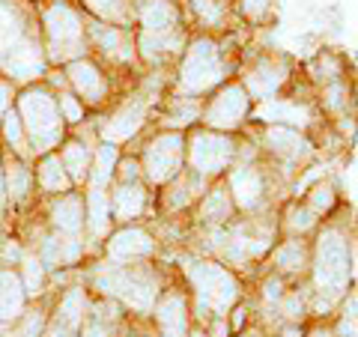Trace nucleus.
Listing matches in <instances>:
<instances>
[{"instance_id": "obj_2", "label": "nucleus", "mask_w": 358, "mask_h": 337, "mask_svg": "<svg viewBox=\"0 0 358 337\" xmlns=\"http://www.w3.org/2000/svg\"><path fill=\"white\" fill-rule=\"evenodd\" d=\"M301 72L320 122L338 134L341 147H352L358 141V75L352 60L341 48H320L301 63Z\"/></svg>"}, {"instance_id": "obj_14", "label": "nucleus", "mask_w": 358, "mask_h": 337, "mask_svg": "<svg viewBox=\"0 0 358 337\" xmlns=\"http://www.w3.org/2000/svg\"><path fill=\"white\" fill-rule=\"evenodd\" d=\"M152 317L162 337H188L194 325V310H192V293H188L185 280L162 289V296L152 305Z\"/></svg>"}, {"instance_id": "obj_17", "label": "nucleus", "mask_w": 358, "mask_h": 337, "mask_svg": "<svg viewBox=\"0 0 358 337\" xmlns=\"http://www.w3.org/2000/svg\"><path fill=\"white\" fill-rule=\"evenodd\" d=\"M266 268H272L281 278L293 280H308L310 272V239H296V236H281L275 242V248L266 257Z\"/></svg>"}, {"instance_id": "obj_42", "label": "nucleus", "mask_w": 358, "mask_h": 337, "mask_svg": "<svg viewBox=\"0 0 358 337\" xmlns=\"http://www.w3.org/2000/svg\"><path fill=\"white\" fill-rule=\"evenodd\" d=\"M3 131H6V141L13 143V147H21L24 143V131H21V120L15 110H6L3 114Z\"/></svg>"}, {"instance_id": "obj_35", "label": "nucleus", "mask_w": 358, "mask_h": 337, "mask_svg": "<svg viewBox=\"0 0 358 337\" xmlns=\"http://www.w3.org/2000/svg\"><path fill=\"white\" fill-rule=\"evenodd\" d=\"M21 36H24V27H21L18 13L9 3H0V54L21 45Z\"/></svg>"}, {"instance_id": "obj_48", "label": "nucleus", "mask_w": 358, "mask_h": 337, "mask_svg": "<svg viewBox=\"0 0 358 337\" xmlns=\"http://www.w3.org/2000/svg\"><path fill=\"white\" fill-rule=\"evenodd\" d=\"M48 337H72V329H66V325H60V322H57V329H54Z\"/></svg>"}, {"instance_id": "obj_37", "label": "nucleus", "mask_w": 358, "mask_h": 337, "mask_svg": "<svg viewBox=\"0 0 358 337\" xmlns=\"http://www.w3.org/2000/svg\"><path fill=\"white\" fill-rule=\"evenodd\" d=\"M30 185H33V176L21 162H13L6 167V191H9V197L13 200H24Z\"/></svg>"}, {"instance_id": "obj_25", "label": "nucleus", "mask_w": 358, "mask_h": 337, "mask_svg": "<svg viewBox=\"0 0 358 337\" xmlns=\"http://www.w3.org/2000/svg\"><path fill=\"white\" fill-rule=\"evenodd\" d=\"M114 221L110 218V194L108 188H87L84 194V227L90 230L93 239H102L108 236V224Z\"/></svg>"}, {"instance_id": "obj_49", "label": "nucleus", "mask_w": 358, "mask_h": 337, "mask_svg": "<svg viewBox=\"0 0 358 337\" xmlns=\"http://www.w3.org/2000/svg\"><path fill=\"white\" fill-rule=\"evenodd\" d=\"M350 299L358 305V272H355V278H352V289H350Z\"/></svg>"}, {"instance_id": "obj_7", "label": "nucleus", "mask_w": 358, "mask_h": 337, "mask_svg": "<svg viewBox=\"0 0 358 337\" xmlns=\"http://www.w3.org/2000/svg\"><path fill=\"white\" fill-rule=\"evenodd\" d=\"M242 134L254 143L260 159L281 173L287 185H293L320 159V147L313 138L293 122H248Z\"/></svg>"}, {"instance_id": "obj_44", "label": "nucleus", "mask_w": 358, "mask_h": 337, "mask_svg": "<svg viewBox=\"0 0 358 337\" xmlns=\"http://www.w3.org/2000/svg\"><path fill=\"white\" fill-rule=\"evenodd\" d=\"M305 337H338V329H334V320H320L313 322L305 331Z\"/></svg>"}, {"instance_id": "obj_24", "label": "nucleus", "mask_w": 358, "mask_h": 337, "mask_svg": "<svg viewBox=\"0 0 358 337\" xmlns=\"http://www.w3.org/2000/svg\"><path fill=\"white\" fill-rule=\"evenodd\" d=\"M3 66L18 81H30V78H39L45 72V54L36 42H21L13 48V54L3 57Z\"/></svg>"}, {"instance_id": "obj_19", "label": "nucleus", "mask_w": 358, "mask_h": 337, "mask_svg": "<svg viewBox=\"0 0 358 337\" xmlns=\"http://www.w3.org/2000/svg\"><path fill=\"white\" fill-rule=\"evenodd\" d=\"M188 24L197 33H230L239 27L233 6L224 0H182Z\"/></svg>"}, {"instance_id": "obj_22", "label": "nucleus", "mask_w": 358, "mask_h": 337, "mask_svg": "<svg viewBox=\"0 0 358 337\" xmlns=\"http://www.w3.org/2000/svg\"><path fill=\"white\" fill-rule=\"evenodd\" d=\"M150 188L147 182H117L110 188V218L120 224H131L147 212Z\"/></svg>"}, {"instance_id": "obj_28", "label": "nucleus", "mask_w": 358, "mask_h": 337, "mask_svg": "<svg viewBox=\"0 0 358 337\" xmlns=\"http://www.w3.org/2000/svg\"><path fill=\"white\" fill-rule=\"evenodd\" d=\"M275 317L281 320L284 325H301L310 317V287L308 280H299L284 293V299L278 301Z\"/></svg>"}, {"instance_id": "obj_10", "label": "nucleus", "mask_w": 358, "mask_h": 337, "mask_svg": "<svg viewBox=\"0 0 358 337\" xmlns=\"http://www.w3.org/2000/svg\"><path fill=\"white\" fill-rule=\"evenodd\" d=\"M254 114V102L245 93V87L239 84V78L224 81L215 93H209L200 102V114L197 122L212 131H227V134H242L245 126L251 122Z\"/></svg>"}, {"instance_id": "obj_11", "label": "nucleus", "mask_w": 358, "mask_h": 337, "mask_svg": "<svg viewBox=\"0 0 358 337\" xmlns=\"http://www.w3.org/2000/svg\"><path fill=\"white\" fill-rule=\"evenodd\" d=\"M141 167L147 188H167L185 171V131L159 129L141 152Z\"/></svg>"}, {"instance_id": "obj_29", "label": "nucleus", "mask_w": 358, "mask_h": 337, "mask_svg": "<svg viewBox=\"0 0 358 337\" xmlns=\"http://www.w3.org/2000/svg\"><path fill=\"white\" fill-rule=\"evenodd\" d=\"M301 200L317 212V215L326 221V218H331L334 212H338L341 206H343V194H341V188H338V182L334 179H329V176H322V179H317L305 194H301Z\"/></svg>"}, {"instance_id": "obj_5", "label": "nucleus", "mask_w": 358, "mask_h": 337, "mask_svg": "<svg viewBox=\"0 0 358 337\" xmlns=\"http://www.w3.org/2000/svg\"><path fill=\"white\" fill-rule=\"evenodd\" d=\"M134 48L147 66L176 63L194 33L179 0H134Z\"/></svg>"}, {"instance_id": "obj_50", "label": "nucleus", "mask_w": 358, "mask_h": 337, "mask_svg": "<svg viewBox=\"0 0 358 337\" xmlns=\"http://www.w3.org/2000/svg\"><path fill=\"white\" fill-rule=\"evenodd\" d=\"M3 200H6V191H3V173H0V212H3Z\"/></svg>"}, {"instance_id": "obj_18", "label": "nucleus", "mask_w": 358, "mask_h": 337, "mask_svg": "<svg viewBox=\"0 0 358 337\" xmlns=\"http://www.w3.org/2000/svg\"><path fill=\"white\" fill-rule=\"evenodd\" d=\"M147 117H150V99H143V96L129 99L126 105H120L114 114L102 122V141L114 143V147L131 141L134 134L147 126Z\"/></svg>"}, {"instance_id": "obj_47", "label": "nucleus", "mask_w": 358, "mask_h": 337, "mask_svg": "<svg viewBox=\"0 0 358 337\" xmlns=\"http://www.w3.org/2000/svg\"><path fill=\"white\" fill-rule=\"evenodd\" d=\"M3 257H6V260H18V257H21L18 245H6V248H3Z\"/></svg>"}, {"instance_id": "obj_20", "label": "nucleus", "mask_w": 358, "mask_h": 337, "mask_svg": "<svg viewBox=\"0 0 358 337\" xmlns=\"http://www.w3.org/2000/svg\"><path fill=\"white\" fill-rule=\"evenodd\" d=\"M66 81L81 96V102L99 105V102H105V96H108V78L90 57H78L72 63H66Z\"/></svg>"}, {"instance_id": "obj_16", "label": "nucleus", "mask_w": 358, "mask_h": 337, "mask_svg": "<svg viewBox=\"0 0 358 337\" xmlns=\"http://www.w3.org/2000/svg\"><path fill=\"white\" fill-rule=\"evenodd\" d=\"M105 251H108L110 263L129 266V263H141V260H150V257L159 254V239H155L150 230L126 224V227H120L117 233L108 236Z\"/></svg>"}, {"instance_id": "obj_38", "label": "nucleus", "mask_w": 358, "mask_h": 337, "mask_svg": "<svg viewBox=\"0 0 358 337\" xmlns=\"http://www.w3.org/2000/svg\"><path fill=\"white\" fill-rule=\"evenodd\" d=\"M334 329L338 337H358V305L352 299H346L334 313Z\"/></svg>"}, {"instance_id": "obj_1", "label": "nucleus", "mask_w": 358, "mask_h": 337, "mask_svg": "<svg viewBox=\"0 0 358 337\" xmlns=\"http://www.w3.org/2000/svg\"><path fill=\"white\" fill-rule=\"evenodd\" d=\"M355 278V233L350 206H341L331 218L320 224L310 239V313L334 317L338 308L350 299Z\"/></svg>"}, {"instance_id": "obj_4", "label": "nucleus", "mask_w": 358, "mask_h": 337, "mask_svg": "<svg viewBox=\"0 0 358 337\" xmlns=\"http://www.w3.org/2000/svg\"><path fill=\"white\" fill-rule=\"evenodd\" d=\"M179 275L192 293V310H197V322L203 329L215 320H227L230 310L245 299L242 275L215 257L188 254L179 260Z\"/></svg>"}, {"instance_id": "obj_30", "label": "nucleus", "mask_w": 358, "mask_h": 337, "mask_svg": "<svg viewBox=\"0 0 358 337\" xmlns=\"http://www.w3.org/2000/svg\"><path fill=\"white\" fill-rule=\"evenodd\" d=\"M117 162H120V147L102 141V147L93 150V162H90L87 182L93 188H108L110 179H114V173H117Z\"/></svg>"}, {"instance_id": "obj_41", "label": "nucleus", "mask_w": 358, "mask_h": 337, "mask_svg": "<svg viewBox=\"0 0 358 337\" xmlns=\"http://www.w3.org/2000/svg\"><path fill=\"white\" fill-rule=\"evenodd\" d=\"M57 105H60V114H63V122H81V117H84V105H81V99H75V96H69V93H63V96H57Z\"/></svg>"}, {"instance_id": "obj_46", "label": "nucleus", "mask_w": 358, "mask_h": 337, "mask_svg": "<svg viewBox=\"0 0 358 337\" xmlns=\"http://www.w3.org/2000/svg\"><path fill=\"white\" fill-rule=\"evenodd\" d=\"M9 96H13V89H9V84H0V110H9Z\"/></svg>"}, {"instance_id": "obj_15", "label": "nucleus", "mask_w": 358, "mask_h": 337, "mask_svg": "<svg viewBox=\"0 0 358 337\" xmlns=\"http://www.w3.org/2000/svg\"><path fill=\"white\" fill-rule=\"evenodd\" d=\"M192 215L194 230H218V227H227L239 218L236 206H233V197H230V188L224 182V176L215 179L212 185H206V191L197 197L194 209L188 212Z\"/></svg>"}, {"instance_id": "obj_45", "label": "nucleus", "mask_w": 358, "mask_h": 337, "mask_svg": "<svg viewBox=\"0 0 358 337\" xmlns=\"http://www.w3.org/2000/svg\"><path fill=\"white\" fill-rule=\"evenodd\" d=\"M81 337H108V329L99 320H90L87 325H84V334Z\"/></svg>"}, {"instance_id": "obj_8", "label": "nucleus", "mask_w": 358, "mask_h": 337, "mask_svg": "<svg viewBox=\"0 0 358 337\" xmlns=\"http://www.w3.org/2000/svg\"><path fill=\"white\" fill-rule=\"evenodd\" d=\"M242 143H245V134L212 131L194 122V126L185 129V171L200 185H212L239 162Z\"/></svg>"}, {"instance_id": "obj_9", "label": "nucleus", "mask_w": 358, "mask_h": 337, "mask_svg": "<svg viewBox=\"0 0 358 337\" xmlns=\"http://www.w3.org/2000/svg\"><path fill=\"white\" fill-rule=\"evenodd\" d=\"M96 287L102 289L105 296H114L122 305L134 308L138 313H152L155 299H159L164 289L155 268L131 266V263L129 266H117V263L105 266L102 272L96 275Z\"/></svg>"}, {"instance_id": "obj_12", "label": "nucleus", "mask_w": 358, "mask_h": 337, "mask_svg": "<svg viewBox=\"0 0 358 337\" xmlns=\"http://www.w3.org/2000/svg\"><path fill=\"white\" fill-rule=\"evenodd\" d=\"M21 126L27 129V138L36 152H48L60 143L63 134V114L57 105V96L48 89H27L21 96Z\"/></svg>"}, {"instance_id": "obj_26", "label": "nucleus", "mask_w": 358, "mask_h": 337, "mask_svg": "<svg viewBox=\"0 0 358 337\" xmlns=\"http://www.w3.org/2000/svg\"><path fill=\"white\" fill-rule=\"evenodd\" d=\"M87 33L99 42V48H102L105 54H110L114 60H122V63H129L134 54H138V48H134V39H129V33L122 30V27H114V24H90Z\"/></svg>"}, {"instance_id": "obj_23", "label": "nucleus", "mask_w": 358, "mask_h": 337, "mask_svg": "<svg viewBox=\"0 0 358 337\" xmlns=\"http://www.w3.org/2000/svg\"><path fill=\"white\" fill-rule=\"evenodd\" d=\"M51 224L54 230L66 239H81L84 233V197L81 194H60L51 206Z\"/></svg>"}, {"instance_id": "obj_39", "label": "nucleus", "mask_w": 358, "mask_h": 337, "mask_svg": "<svg viewBox=\"0 0 358 337\" xmlns=\"http://www.w3.org/2000/svg\"><path fill=\"white\" fill-rule=\"evenodd\" d=\"M42 284H45V263L36 260V257H24V280H21V287H24V293H42Z\"/></svg>"}, {"instance_id": "obj_21", "label": "nucleus", "mask_w": 358, "mask_h": 337, "mask_svg": "<svg viewBox=\"0 0 358 337\" xmlns=\"http://www.w3.org/2000/svg\"><path fill=\"white\" fill-rule=\"evenodd\" d=\"M322 218L313 212L299 194H289L281 206H278V233L281 236H296V239H313L320 230Z\"/></svg>"}, {"instance_id": "obj_3", "label": "nucleus", "mask_w": 358, "mask_h": 337, "mask_svg": "<svg viewBox=\"0 0 358 337\" xmlns=\"http://www.w3.org/2000/svg\"><path fill=\"white\" fill-rule=\"evenodd\" d=\"M245 48L236 39V30L230 33H192L185 51L176 60L173 72V99H188V102H203L209 93L236 78Z\"/></svg>"}, {"instance_id": "obj_36", "label": "nucleus", "mask_w": 358, "mask_h": 337, "mask_svg": "<svg viewBox=\"0 0 358 337\" xmlns=\"http://www.w3.org/2000/svg\"><path fill=\"white\" fill-rule=\"evenodd\" d=\"M84 310H87V296L84 289H69L63 299H60V308H57V320L66 325V329H75V325L84 322Z\"/></svg>"}, {"instance_id": "obj_40", "label": "nucleus", "mask_w": 358, "mask_h": 337, "mask_svg": "<svg viewBox=\"0 0 358 337\" xmlns=\"http://www.w3.org/2000/svg\"><path fill=\"white\" fill-rule=\"evenodd\" d=\"M114 179H117V182H143L141 159H134V155H126V159H120V162H117Z\"/></svg>"}, {"instance_id": "obj_33", "label": "nucleus", "mask_w": 358, "mask_h": 337, "mask_svg": "<svg viewBox=\"0 0 358 337\" xmlns=\"http://www.w3.org/2000/svg\"><path fill=\"white\" fill-rule=\"evenodd\" d=\"M60 162H63V167H66V173H69L72 185L87 182V176H90V162H93V150H90L87 143H81V141H69V143H66V147L60 150Z\"/></svg>"}, {"instance_id": "obj_43", "label": "nucleus", "mask_w": 358, "mask_h": 337, "mask_svg": "<svg viewBox=\"0 0 358 337\" xmlns=\"http://www.w3.org/2000/svg\"><path fill=\"white\" fill-rule=\"evenodd\" d=\"M39 329H42V317L36 313V317H27L21 322V329H15L9 337H39Z\"/></svg>"}, {"instance_id": "obj_34", "label": "nucleus", "mask_w": 358, "mask_h": 337, "mask_svg": "<svg viewBox=\"0 0 358 337\" xmlns=\"http://www.w3.org/2000/svg\"><path fill=\"white\" fill-rule=\"evenodd\" d=\"M36 176H39V185L45 191H51V194H66V191L72 188V179H69V173H66L60 155H54V152H45Z\"/></svg>"}, {"instance_id": "obj_27", "label": "nucleus", "mask_w": 358, "mask_h": 337, "mask_svg": "<svg viewBox=\"0 0 358 337\" xmlns=\"http://www.w3.org/2000/svg\"><path fill=\"white\" fill-rule=\"evenodd\" d=\"M233 15L251 30H268L278 24V0H233Z\"/></svg>"}, {"instance_id": "obj_6", "label": "nucleus", "mask_w": 358, "mask_h": 337, "mask_svg": "<svg viewBox=\"0 0 358 337\" xmlns=\"http://www.w3.org/2000/svg\"><path fill=\"white\" fill-rule=\"evenodd\" d=\"M239 84L251 102H299L305 96L313 105L310 84L305 81L301 63L281 48H260V51H245L239 63Z\"/></svg>"}, {"instance_id": "obj_32", "label": "nucleus", "mask_w": 358, "mask_h": 337, "mask_svg": "<svg viewBox=\"0 0 358 337\" xmlns=\"http://www.w3.org/2000/svg\"><path fill=\"white\" fill-rule=\"evenodd\" d=\"M24 310V287L15 272H0V322L15 320Z\"/></svg>"}, {"instance_id": "obj_31", "label": "nucleus", "mask_w": 358, "mask_h": 337, "mask_svg": "<svg viewBox=\"0 0 358 337\" xmlns=\"http://www.w3.org/2000/svg\"><path fill=\"white\" fill-rule=\"evenodd\" d=\"M87 13H93L102 24L126 27L134 21V0H84Z\"/></svg>"}, {"instance_id": "obj_13", "label": "nucleus", "mask_w": 358, "mask_h": 337, "mask_svg": "<svg viewBox=\"0 0 358 337\" xmlns=\"http://www.w3.org/2000/svg\"><path fill=\"white\" fill-rule=\"evenodd\" d=\"M45 36H48V57L54 63H72L84 57L87 48V24L69 3H51L45 9Z\"/></svg>"}]
</instances>
